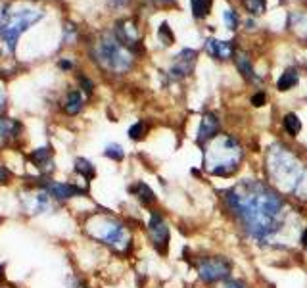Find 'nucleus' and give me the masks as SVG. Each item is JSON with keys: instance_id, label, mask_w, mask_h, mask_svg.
Returning a JSON list of instances; mask_svg holds the SVG:
<instances>
[{"instance_id": "f257e3e1", "label": "nucleus", "mask_w": 307, "mask_h": 288, "mask_svg": "<svg viewBox=\"0 0 307 288\" xmlns=\"http://www.w3.org/2000/svg\"><path fill=\"white\" fill-rule=\"evenodd\" d=\"M226 209L255 242H273L286 225V202L263 181L244 179L223 192Z\"/></svg>"}, {"instance_id": "f03ea898", "label": "nucleus", "mask_w": 307, "mask_h": 288, "mask_svg": "<svg viewBox=\"0 0 307 288\" xmlns=\"http://www.w3.org/2000/svg\"><path fill=\"white\" fill-rule=\"evenodd\" d=\"M267 173L273 185L282 192L296 198H307V167L290 148L282 144L269 146Z\"/></svg>"}, {"instance_id": "7ed1b4c3", "label": "nucleus", "mask_w": 307, "mask_h": 288, "mask_svg": "<svg viewBox=\"0 0 307 288\" xmlns=\"http://www.w3.org/2000/svg\"><path fill=\"white\" fill-rule=\"evenodd\" d=\"M83 231L91 236L92 240L108 246L111 252L125 256L133 248V234L129 227L111 213L96 211L91 213L83 221Z\"/></svg>"}, {"instance_id": "20e7f679", "label": "nucleus", "mask_w": 307, "mask_h": 288, "mask_svg": "<svg viewBox=\"0 0 307 288\" xmlns=\"http://www.w3.org/2000/svg\"><path fill=\"white\" fill-rule=\"evenodd\" d=\"M45 16V12L29 2H12L2 8L0 16V41L6 45L8 52H14L19 37L23 35L33 23Z\"/></svg>"}, {"instance_id": "39448f33", "label": "nucleus", "mask_w": 307, "mask_h": 288, "mask_svg": "<svg viewBox=\"0 0 307 288\" xmlns=\"http://www.w3.org/2000/svg\"><path fill=\"white\" fill-rule=\"evenodd\" d=\"M242 156L244 150L236 138L231 135H217L206 148V169L217 177H231L238 169Z\"/></svg>"}, {"instance_id": "423d86ee", "label": "nucleus", "mask_w": 307, "mask_h": 288, "mask_svg": "<svg viewBox=\"0 0 307 288\" xmlns=\"http://www.w3.org/2000/svg\"><path fill=\"white\" fill-rule=\"evenodd\" d=\"M92 56H94V62L98 63L104 71L108 73H127L133 67L135 62V54L119 43L116 35L111 33H104L98 41L92 46Z\"/></svg>"}, {"instance_id": "0eeeda50", "label": "nucleus", "mask_w": 307, "mask_h": 288, "mask_svg": "<svg viewBox=\"0 0 307 288\" xmlns=\"http://www.w3.org/2000/svg\"><path fill=\"white\" fill-rule=\"evenodd\" d=\"M19 206L21 209L31 217H39L54 211L56 207L60 206L46 190H43L36 185H31L25 190L19 192Z\"/></svg>"}, {"instance_id": "6e6552de", "label": "nucleus", "mask_w": 307, "mask_h": 288, "mask_svg": "<svg viewBox=\"0 0 307 288\" xmlns=\"http://www.w3.org/2000/svg\"><path fill=\"white\" fill-rule=\"evenodd\" d=\"M196 271H198V277L202 282L215 284V282L225 280L231 275L233 263L221 256H208V258H200L196 261Z\"/></svg>"}, {"instance_id": "1a4fd4ad", "label": "nucleus", "mask_w": 307, "mask_h": 288, "mask_svg": "<svg viewBox=\"0 0 307 288\" xmlns=\"http://www.w3.org/2000/svg\"><path fill=\"white\" fill-rule=\"evenodd\" d=\"M33 185L46 190L58 204H65V202L77 198V196H83V192L73 183H60V181L48 179V177H41V179L33 181Z\"/></svg>"}, {"instance_id": "9d476101", "label": "nucleus", "mask_w": 307, "mask_h": 288, "mask_svg": "<svg viewBox=\"0 0 307 288\" xmlns=\"http://www.w3.org/2000/svg\"><path fill=\"white\" fill-rule=\"evenodd\" d=\"M148 238L154 244V248L160 254H167L169 250V225L165 221V217L160 211H152L150 221H148Z\"/></svg>"}, {"instance_id": "9b49d317", "label": "nucleus", "mask_w": 307, "mask_h": 288, "mask_svg": "<svg viewBox=\"0 0 307 288\" xmlns=\"http://www.w3.org/2000/svg\"><path fill=\"white\" fill-rule=\"evenodd\" d=\"M113 35L123 46H127L131 52L138 46V41H140V35H138V27L133 19H121L116 23V31Z\"/></svg>"}, {"instance_id": "f8f14e48", "label": "nucleus", "mask_w": 307, "mask_h": 288, "mask_svg": "<svg viewBox=\"0 0 307 288\" xmlns=\"http://www.w3.org/2000/svg\"><path fill=\"white\" fill-rule=\"evenodd\" d=\"M29 162L35 165L39 173H43V177H48L56 171V162H54V150L50 146H43L36 148L29 154Z\"/></svg>"}, {"instance_id": "ddd939ff", "label": "nucleus", "mask_w": 307, "mask_h": 288, "mask_svg": "<svg viewBox=\"0 0 307 288\" xmlns=\"http://www.w3.org/2000/svg\"><path fill=\"white\" fill-rule=\"evenodd\" d=\"M21 131H23V127L19 121L12 119V117L0 116V150L18 142Z\"/></svg>"}, {"instance_id": "4468645a", "label": "nucleus", "mask_w": 307, "mask_h": 288, "mask_svg": "<svg viewBox=\"0 0 307 288\" xmlns=\"http://www.w3.org/2000/svg\"><path fill=\"white\" fill-rule=\"evenodd\" d=\"M194 62H196V52L194 50H182L171 65V77L173 79H181V77L190 75L194 69Z\"/></svg>"}, {"instance_id": "2eb2a0df", "label": "nucleus", "mask_w": 307, "mask_h": 288, "mask_svg": "<svg viewBox=\"0 0 307 288\" xmlns=\"http://www.w3.org/2000/svg\"><path fill=\"white\" fill-rule=\"evenodd\" d=\"M217 131H219V119H217L215 114H204L202 117V123H200V129H198V135H196V142L200 146L208 144L213 136H217Z\"/></svg>"}, {"instance_id": "dca6fc26", "label": "nucleus", "mask_w": 307, "mask_h": 288, "mask_svg": "<svg viewBox=\"0 0 307 288\" xmlns=\"http://www.w3.org/2000/svg\"><path fill=\"white\" fill-rule=\"evenodd\" d=\"M62 108L67 116L81 114V110L85 108V94H83V90H69L65 94V98H63Z\"/></svg>"}, {"instance_id": "f3484780", "label": "nucleus", "mask_w": 307, "mask_h": 288, "mask_svg": "<svg viewBox=\"0 0 307 288\" xmlns=\"http://www.w3.org/2000/svg\"><path fill=\"white\" fill-rule=\"evenodd\" d=\"M206 48L211 56H215L219 60H228L233 56V45L228 41H217V39H208Z\"/></svg>"}, {"instance_id": "a211bd4d", "label": "nucleus", "mask_w": 307, "mask_h": 288, "mask_svg": "<svg viewBox=\"0 0 307 288\" xmlns=\"http://www.w3.org/2000/svg\"><path fill=\"white\" fill-rule=\"evenodd\" d=\"M129 190H131V194H133V196H135V198L146 207L154 206V204H156V200H158V198H156V194H154V190L150 189L146 183H142V181L135 183V185H133Z\"/></svg>"}, {"instance_id": "6ab92c4d", "label": "nucleus", "mask_w": 307, "mask_h": 288, "mask_svg": "<svg viewBox=\"0 0 307 288\" xmlns=\"http://www.w3.org/2000/svg\"><path fill=\"white\" fill-rule=\"evenodd\" d=\"M236 65H238V71L242 73V77H244L246 81H250V83H261V79L255 75V71H253V67H252V62H250V58L246 54H238L236 56Z\"/></svg>"}, {"instance_id": "aec40b11", "label": "nucleus", "mask_w": 307, "mask_h": 288, "mask_svg": "<svg viewBox=\"0 0 307 288\" xmlns=\"http://www.w3.org/2000/svg\"><path fill=\"white\" fill-rule=\"evenodd\" d=\"M75 173H77V177H81V179L91 183L96 177V167L87 158H77L75 160Z\"/></svg>"}, {"instance_id": "412c9836", "label": "nucleus", "mask_w": 307, "mask_h": 288, "mask_svg": "<svg viewBox=\"0 0 307 288\" xmlns=\"http://www.w3.org/2000/svg\"><path fill=\"white\" fill-rule=\"evenodd\" d=\"M296 85H298V73H296V69H286L280 75L279 83H277L279 90H290L294 89Z\"/></svg>"}, {"instance_id": "4be33fe9", "label": "nucleus", "mask_w": 307, "mask_h": 288, "mask_svg": "<svg viewBox=\"0 0 307 288\" xmlns=\"http://www.w3.org/2000/svg\"><path fill=\"white\" fill-rule=\"evenodd\" d=\"M282 125H284V129H286V133L290 136H298V133L301 131V121H299V117L296 114H286Z\"/></svg>"}, {"instance_id": "5701e85b", "label": "nucleus", "mask_w": 307, "mask_h": 288, "mask_svg": "<svg viewBox=\"0 0 307 288\" xmlns=\"http://www.w3.org/2000/svg\"><path fill=\"white\" fill-rule=\"evenodd\" d=\"M192 2V14L194 18H206L209 14V8H211V0H190Z\"/></svg>"}, {"instance_id": "b1692460", "label": "nucleus", "mask_w": 307, "mask_h": 288, "mask_svg": "<svg viewBox=\"0 0 307 288\" xmlns=\"http://www.w3.org/2000/svg\"><path fill=\"white\" fill-rule=\"evenodd\" d=\"M104 156L109 158V160H113V162H121L123 158H125V152H123V148L119 146V144H108L106 146V150H104Z\"/></svg>"}, {"instance_id": "393cba45", "label": "nucleus", "mask_w": 307, "mask_h": 288, "mask_svg": "<svg viewBox=\"0 0 307 288\" xmlns=\"http://www.w3.org/2000/svg\"><path fill=\"white\" fill-rule=\"evenodd\" d=\"M148 133V125H146L144 121H136L135 125L129 129V136H131V140H142Z\"/></svg>"}, {"instance_id": "a878e982", "label": "nucleus", "mask_w": 307, "mask_h": 288, "mask_svg": "<svg viewBox=\"0 0 307 288\" xmlns=\"http://www.w3.org/2000/svg\"><path fill=\"white\" fill-rule=\"evenodd\" d=\"M250 14H263L265 12V0H242Z\"/></svg>"}, {"instance_id": "bb28decb", "label": "nucleus", "mask_w": 307, "mask_h": 288, "mask_svg": "<svg viewBox=\"0 0 307 288\" xmlns=\"http://www.w3.org/2000/svg\"><path fill=\"white\" fill-rule=\"evenodd\" d=\"M223 19H225V23L228 25V29H236V25H238V18H236V14L231 8H226L225 12H223Z\"/></svg>"}, {"instance_id": "cd10ccee", "label": "nucleus", "mask_w": 307, "mask_h": 288, "mask_svg": "<svg viewBox=\"0 0 307 288\" xmlns=\"http://www.w3.org/2000/svg\"><path fill=\"white\" fill-rule=\"evenodd\" d=\"M160 39H162L165 45H171L173 43V33L169 31V25H167V23H163L162 27H160Z\"/></svg>"}, {"instance_id": "c85d7f7f", "label": "nucleus", "mask_w": 307, "mask_h": 288, "mask_svg": "<svg viewBox=\"0 0 307 288\" xmlns=\"http://www.w3.org/2000/svg\"><path fill=\"white\" fill-rule=\"evenodd\" d=\"M215 288H246L240 280H231V279H225V280H221L219 282V286Z\"/></svg>"}, {"instance_id": "c756f323", "label": "nucleus", "mask_w": 307, "mask_h": 288, "mask_svg": "<svg viewBox=\"0 0 307 288\" xmlns=\"http://www.w3.org/2000/svg\"><path fill=\"white\" fill-rule=\"evenodd\" d=\"M10 181H12V171H10L8 167L0 165V185H8Z\"/></svg>"}, {"instance_id": "7c9ffc66", "label": "nucleus", "mask_w": 307, "mask_h": 288, "mask_svg": "<svg viewBox=\"0 0 307 288\" xmlns=\"http://www.w3.org/2000/svg\"><path fill=\"white\" fill-rule=\"evenodd\" d=\"M265 102H267V96H265L263 92H257V94H253L252 96V104L253 106H257V108H261Z\"/></svg>"}, {"instance_id": "2f4dec72", "label": "nucleus", "mask_w": 307, "mask_h": 288, "mask_svg": "<svg viewBox=\"0 0 307 288\" xmlns=\"http://www.w3.org/2000/svg\"><path fill=\"white\" fill-rule=\"evenodd\" d=\"M79 83L83 85V90L87 92V94H91L92 92V83L87 79V77H79Z\"/></svg>"}, {"instance_id": "473e14b6", "label": "nucleus", "mask_w": 307, "mask_h": 288, "mask_svg": "<svg viewBox=\"0 0 307 288\" xmlns=\"http://www.w3.org/2000/svg\"><path fill=\"white\" fill-rule=\"evenodd\" d=\"M4 106H6V92H4V89L0 87V112L4 110Z\"/></svg>"}, {"instance_id": "72a5a7b5", "label": "nucleus", "mask_w": 307, "mask_h": 288, "mask_svg": "<svg viewBox=\"0 0 307 288\" xmlns=\"http://www.w3.org/2000/svg\"><path fill=\"white\" fill-rule=\"evenodd\" d=\"M299 244H301L303 248H307V229H303L301 234H299Z\"/></svg>"}, {"instance_id": "f704fd0d", "label": "nucleus", "mask_w": 307, "mask_h": 288, "mask_svg": "<svg viewBox=\"0 0 307 288\" xmlns=\"http://www.w3.org/2000/svg\"><path fill=\"white\" fill-rule=\"evenodd\" d=\"M4 271H6V263L0 265V286H4V284H2V282H4Z\"/></svg>"}, {"instance_id": "c9c22d12", "label": "nucleus", "mask_w": 307, "mask_h": 288, "mask_svg": "<svg viewBox=\"0 0 307 288\" xmlns=\"http://www.w3.org/2000/svg\"><path fill=\"white\" fill-rule=\"evenodd\" d=\"M111 2H113V4H116V6H123V4H127V2H129V0H111Z\"/></svg>"}, {"instance_id": "e433bc0d", "label": "nucleus", "mask_w": 307, "mask_h": 288, "mask_svg": "<svg viewBox=\"0 0 307 288\" xmlns=\"http://www.w3.org/2000/svg\"><path fill=\"white\" fill-rule=\"evenodd\" d=\"M73 288H89V286H87L85 282H81V280H77V282H75V286H73Z\"/></svg>"}, {"instance_id": "4c0bfd02", "label": "nucleus", "mask_w": 307, "mask_h": 288, "mask_svg": "<svg viewBox=\"0 0 307 288\" xmlns=\"http://www.w3.org/2000/svg\"><path fill=\"white\" fill-rule=\"evenodd\" d=\"M154 4H167V2H171V0H150Z\"/></svg>"}, {"instance_id": "58836bf2", "label": "nucleus", "mask_w": 307, "mask_h": 288, "mask_svg": "<svg viewBox=\"0 0 307 288\" xmlns=\"http://www.w3.org/2000/svg\"><path fill=\"white\" fill-rule=\"evenodd\" d=\"M2 288H4V286H2Z\"/></svg>"}]
</instances>
